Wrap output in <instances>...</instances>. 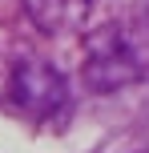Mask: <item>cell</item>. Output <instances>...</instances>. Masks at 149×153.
<instances>
[{
  "label": "cell",
  "instance_id": "1",
  "mask_svg": "<svg viewBox=\"0 0 149 153\" xmlns=\"http://www.w3.org/2000/svg\"><path fill=\"white\" fill-rule=\"evenodd\" d=\"M141 76V56L133 53V45L117 24H101L85 36V85L93 93H117Z\"/></svg>",
  "mask_w": 149,
  "mask_h": 153
},
{
  "label": "cell",
  "instance_id": "2",
  "mask_svg": "<svg viewBox=\"0 0 149 153\" xmlns=\"http://www.w3.org/2000/svg\"><path fill=\"white\" fill-rule=\"evenodd\" d=\"M8 97L28 121H56L69 109V81L48 61H16Z\"/></svg>",
  "mask_w": 149,
  "mask_h": 153
},
{
  "label": "cell",
  "instance_id": "3",
  "mask_svg": "<svg viewBox=\"0 0 149 153\" xmlns=\"http://www.w3.org/2000/svg\"><path fill=\"white\" fill-rule=\"evenodd\" d=\"M24 16L48 36H64V32H81L93 12V0H20Z\"/></svg>",
  "mask_w": 149,
  "mask_h": 153
}]
</instances>
